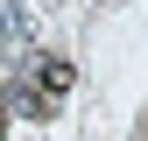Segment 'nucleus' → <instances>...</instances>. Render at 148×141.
Segmentation results:
<instances>
[{"label": "nucleus", "mask_w": 148, "mask_h": 141, "mask_svg": "<svg viewBox=\"0 0 148 141\" xmlns=\"http://www.w3.org/2000/svg\"><path fill=\"white\" fill-rule=\"evenodd\" d=\"M71 78H78L71 64H42V92H49V99H64V92H71Z\"/></svg>", "instance_id": "f257e3e1"}]
</instances>
